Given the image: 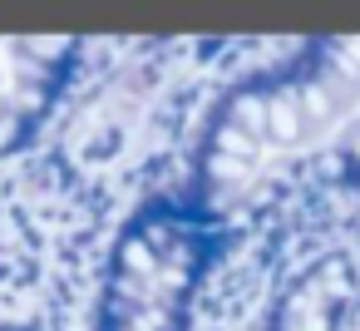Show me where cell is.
Instances as JSON below:
<instances>
[{
    "mask_svg": "<svg viewBox=\"0 0 360 331\" xmlns=\"http://www.w3.org/2000/svg\"><path fill=\"white\" fill-rule=\"evenodd\" d=\"M0 331H35V326H20V321H11V326H0Z\"/></svg>",
    "mask_w": 360,
    "mask_h": 331,
    "instance_id": "277c9868",
    "label": "cell"
},
{
    "mask_svg": "<svg viewBox=\"0 0 360 331\" xmlns=\"http://www.w3.org/2000/svg\"><path fill=\"white\" fill-rule=\"evenodd\" d=\"M217 257V227L183 198H148L104 252L94 331H193Z\"/></svg>",
    "mask_w": 360,
    "mask_h": 331,
    "instance_id": "6da1fadb",
    "label": "cell"
},
{
    "mask_svg": "<svg viewBox=\"0 0 360 331\" xmlns=\"http://www.w3.org/2000/svg\"><path fill=\"white\" fill-rule=\"evenodd\" d=\"M350 296H355V277H350L345 257L311 262L276 296V311H271L266 331H340V321L350 311Z\"/></svg>",
    "mask_w": 360,
    "mask_h": 331,
    "instance_id": "3957f363",
    "label": "cell"
},
{
    "mask_svg": "<svg viewBox=\"0 0 360 331\" xmlns=\"http://www.w3.org/2000/svg\"><path fill=\"white\" fill-rule=\"evenodd\" d=\"M60 70L65 65H55L50 45H0V149H20V139L40 124L60 89Z\"/></svg>",
    "mask_w": 360,
    "mask_h": 331,
    "instance_id": "7a4b0ae2",
    "label": "cell"
}]
</instances>
